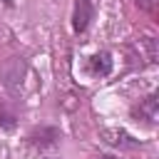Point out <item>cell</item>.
I'll return each instance as SVG.
<instances>
[{
    "label": "cell",
    "instance_id": "cell-9",
    "mask_svg": "<svg viewBox=\"0 0 159 159\" xmlns=\"http://www.w3.org/2000/svg\"><path fill=\"white\" fill-rule=\"evenodd\" d=\"M2 2H5V5H7V7H12V5H15V2H12V0H2Z\"/></svg>",
    "mask_w": 159,
    "mask_h": 159
},
{
    "label": "cell",
    "instance_id": "cell-7",
    "mask_svg": "<svg viewBox=\"0 0 159 159\" xmlns=\"http://www.w3.org/2000/svg\"><path fill=\"white\" fill-rule=\"evenodd\" d=\"M15 124H17V112L7 102L0 99V127L2 129H15Z\"/></svg>",
    "mask_w": 159,
    "mask_h": 159
},
{
    "label": "cell",
    "instance_id": "cell-3",
    "mask_svg": "<svg viewBox=\"0 0 159 159\" xmlns=\"http://www.w3.org/2000/svg\"><path fill=\"white\" fill-rule=\"evenodd\" d=\"M60 139H62V132H60L57 127H47V124H42V127H35V129L27 134V142H30L32 147H40V149L55 147Z\"/></svg>",
    "mask_w": 159,
    "mask_h": 159
},
{
    "label": "cell",
    "instance_id": "cell-4",
    "mask_svg": "<svg viewBox=\"0 0 159 159\" xmlns=\"http://www.w3.org/2000/svg\"><path fill=\"white\" fill-rule=\"evenodd\" d=\"M92 15H94V7L89 0H75V10H72V30L77 35H82L89 22H92Z\"/></svg>",
    "mask_w": 159,
    "mask_h": 159
},
{
    "label": "cell",
    "instance_id": "cell-6",
    "mask_svg": "<svg viewBox=\"0 0 159 159\" xmlns=\"http://www.w3.org/2000/svg\"><path fill=\"white\" fill-rule=\"evenodd\" d=\"M112 72V55L109 52H94L92 57H89V75H94V77H104V75H109Z\"/></svg>",
    "mask_w": 159,
    "mask_h": 159
},
{
    "label": "cell",
    "instance_id": "cell-5",
    "mask_svg": "<svg viewBox=\"0 0 159 159\" xmlns=\"http://www.w3.org/2000/svg\"><path fill=\"white\" fill-rule=\"evenodd\" d=\"M99 137H102L107 144H112V147H122V149H134V147H139V142H137L132 134H127L124 129H117V127H104V129L99 132Z\"/></svg>",
    "mask_w": 159,
    "mask_h": 159
},
{
    "label": "cell",
    "instance_id": "cell-11",
    "mask_svg": "<svg viewBox=\"0 0 159 159\" xmlns=\"http://www.w3.org/2000/svg\"><path fill=\"white\" fill-rule=\"evenodd\" d=\"M50 159H57V157H50Z\"/></svg>",
    "mask_w": 159,
    "mask_h": 159
},
{
    "label": "cell",
    "instance_id": "cell-1",
    "mask_svg": "<svg viewBox=\"0 0 159 159\" xmlns=\"http://www.w3.org/2000/svg\"><path fill=\"white\" fill-rule=\"evenodd\" d=\"M25 77H27V62L22 57H7L0 65V80H2V84H5L7 92L17 94L22 89Z\"/></svg>",
    "mask_w": 159,
    "mask_h": 159
},
{
    "label": "cell",
    "instance_id": "cell-10",
    "mask_svg": "<svg viewBox=\"0 0 159 159\" xmlns=\"http://www.w3.org/2000/svg\"><path fill=\"white\" fill-rule=\"evenodd\" d=\"M99 159H117V157H99Z\"/></svg>",
    "mask_w": 159,
    "mask_h": 159
},
{
    "label": "cell",
    "instance_id": "cell-8",
    "mask_svg": "<svg viewBox=\"0 0 159 159\" xmlns=\"http://www.w3.org/2000/svg\"><path fill=\"white\" fill-rule=\"evenodd\" d=\"M137 5L147 12H157V0H137Z\"/></svg>",
    "mask_w": 159,
    "mask_h": 159
},
{
    "label": "cell",
    "instance_id": "cell-2",
    "mask_svg": "<svg viewBox=\"0 0 159 159\" xmlns=\"http://www.w3.org/2000/svg\"><path fill=\"white\" fill-rule=\"evenodd\" d=\"M132 117L137 122H142L144 127H154L157 124V117H159V99H157V92H152L149 97L139 99V104L132 107Z\"/></svg>",
    "mask_w": 159,
    "mask_h": 159
}]
</instances>
